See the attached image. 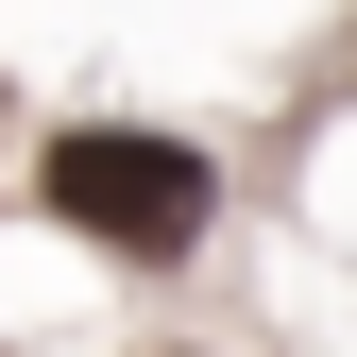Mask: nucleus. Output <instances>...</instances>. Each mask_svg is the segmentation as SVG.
I'll list each match as a JSON object with an SVG mask.
<instances>
[{
	"label": "nucleus",
	"instance_id": "nucleus-1",
	"mask_svg": "<svg viewBox=\"0 0 357 357\" xmlns=\"http://www.w3.org/2000/svg\"><path fill=\"white\" fill-rule=\"evenodd\" d=\"M34 188H52L68 238H102V255H137V273H170V255L221 221V170L188 137H153V119H68L52 153H34Z\"/></svg>",
	"mask_w": 357,
	"mask_h": 357
}]
</instances>
